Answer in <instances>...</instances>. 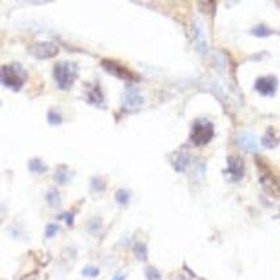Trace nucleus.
Masks as SVG:
<instances>
[{"label": "nucleus", "mask_w": 280, "mask_h": 280, "mask_svg": "<svg viewBox=\"0 0 280 280\" xmlns=\"http://www.w3.org/2000/svg\"><path fill=\"white\" fill-rule=\"evenodd\" d=\"M146 278H147V280H161L159 273L155 269H153V267H149V269L146 270Z\"/></svg>", "instance_id": "6ab92c4d"}, {"label": "nucleus", "mask_w": 280, "mask_h": 280, "mask_svg": "<svg viewBox=\"0 0 280 280\" xmlns=\"http://www.w3.org/2000/svg\"><path fill=\"white\" fill-rule=\"evenodd\" d=\"M103 66L104 69L111 72L113 75H117L119 78L123 79H133V75L129 70H127L125 68H123L121 65H119L117 62H111V61H103Z\"/></svg>", "instance_id": "1a4fd4ad"}, {"label": "nucleus", "mask_w": 280, "mask_h": 280, "mask_svg": "<svg viewBox=\"0 0 280 280\" xmlns=\"http://www.w3.org/2000/svg\"><path fill=\"white\" fill-rule=\"evenodd\" d=\"M228 171L233 180H239L245 172V164L239 157H229L228 159Z\"/></svg>", "instance_id": "6e6552de"}, {"label": "nucleus", "mask_w": 280, "mask_h": 280, "mask_svg": "<svg viewBox=\"0 0 280 280\" xmlns=\"http://www.w3.org/2000/svg\"><path fill=\"white\" fill-rule=\"evenodd\" d=\"M259 168H261V183L265 188V191L267 194H270L274 198H279L280 196V183L279 180L275 178L273 172L270 170H266L263 166L259 164Z\"/></svg>", "instance_id": "20e7f679"}, {"label": "nucleus", "mask_w": 280, "mask_h": 280, "mask_svg": "<svg viewBox=\"0 0 280 280\" xmlns=\"http://www.w3.org/2000/svg\"><path fill=\"white\" fill-rule=\"evenodd\" d=\"M78 76V66L74 62H58L54 66V78L61 88L68 90Z\"/></svg>", "instance_id": "f257e3e1"}, {"label": "nucleus", "mask_w": 280, "mask_h": 280, "mask_svg": "<svg viewBox=\"0 0 280 280\" xmlns=\"http://www.w3.org/2000/svg\"><path fill=\"white\" fill-rule=\"evenodd\" d=\"M29 52L30 54H33L37 58H50V57H54L58 53V46L49 41L36 42V44L30 46Z\"/></svg>", "instance_id": "39448f33"}, {"label": "nucleus", "mask_w": 280, "mask_h": 280, "mask_svg": "<svg viewBox=\"0 0 280 280\" xmlns=\"http://www.w3.org/2000/svg\"><path fill=\"white\" fill-rule=\"evenodd\" d=\"M56 179L57 182H60V183H65L66 179H68V170L65 167L58 168L56 172Z\"/></svg>", "instance_id": "a211bd4d"}, {"label": "nucleus", "mask_w": 280, "mask_h": 280, "mask_svg": "<svg viewBox=\"0 0 280 280\" xmlns=\"http://www.w3.org/2000/svg\"><path fill=\"white\" fill-rule=\"evenodd\" d=\"M115 198H116V202L119 203V204L125 206V204H128V202H129V192L125 190H119L116 192V195H115Z\"/></svg>", "instance_id": "2eb2a0df"}, {"label": "nucleus", "mask_w": 280, "mask_h": 280, "mask_svg": "<svg viewBox=\"0 0 280 280\" xmlns=\"http://www.w3.org/2000/svg\"><path fill=\"white\" fill-rule=\"evenodd\" d=\"M135 254H136V257L139 258L140 261H145L146 255H147V251H146L145 245H142V243H137V245L135 246Z\"/></svg>", "instance_id": "dca6fc26"}, {"label": "nucleus", "mask_w": 280, "mask_h": 280, "mask_svg": "<svg viewBox=\"0 0 280 280\" xmlns=\"http://www.w3.org/2000/svg\"><path fill=\"white\" fill-rule=\"evenodd\" d=\"M57 230H58V226H57V225H49L48 228H46V237H48V238L53 237V235L57 233Z\"/></svg>", "instance_id": "4be33fe9"}, {"label": "nucleus", "mask_w": 280, "mask_h": 280, "mask_svg": "<svg viewBox=\"0 0 280 280\" xmlns=\"http://www.w3.org/2000/svg\"><path fill=\"white\" fill-rule=\"evenodd\" d=\"M262 142L267 147H275L280 142V132H278L275 128H269V131L265 135Z\"/></svg>", "instance_id": "9b49d317"}, {"label": "nucleus", "mask_w": 280, "mask_h": 280, "mask_svg": "<svg viewBox=\"0 0 280 280\" xmlns=\"http://www.w3.org/2000/svg\"><path fill=\"white\" fill-rule=\"evenodd\" d=\"M62 217H65V218H66L68 224H71V222H72V216H71L70 213H65V214H62Z\"/></svg>", "instance_id": "5701e85b"}, {"label": "nucleus", "mask_w": 280, "mask_h": 280, "mask_svg": "<svg viewBox=\"0 0 280 280\" xmlns=\"http://www.w3.org/2000/svg\"><path fill=\"white\" fill-rule=\"evenodd\" d=\"M26 72L20 65H4L1 69V82L4 86L19 90L25 82Z\"/></svg>", "instance_id": "f03ea898"}, {"label": "nucleus", "mask_w": 280, "mask_h": 280, "mask_svg": "<svg viewBox=\"0 0 280 280\" xmlns=\"http://www.w3.org/2000/svg\"><path fill=\"white\" fill-rule=\"evenodd\" d=\"M83 275H86V277H90V278H95L99 275V270L88 266V267H86V269L83 270Z\"/></svg>", "instance_id": "aec40b11"}, {"label": "nucleus", "mask_w": 280, "mask_h": 280, "mask_svg": "<svg viewBox=\"0 0 280 280\" xmlns=\"http://www.w3.org/2000/svg\"><path fill=\"white\" fill-rule=\"evenodd\" d=\"M195 32H196V40H198V45L199 49L202 50V52H207V41L206 38H204V32H203V26L202 24L196 23L195 25Z\"/></svg>", "instance_id": "ddd939ff"}, {"label": "nucleus", "mask_w": 280, "mask_h": 280, "mask_svg": "<svg viewBox=\"0 0 280 280\" xmlns=\"http://www.w3.org/2000/svg\"><path fill=\"white\" fill-rule=\"evenodd\" d=\"M142 103H143V97H142L141 93L139 92L135 88H129V90L125 91V95H124V105L127 107L128 109H136L141 107Z\"/></svg>", "instance_id": "0eeeda50"}, {"label": "nucleus", "mask_w": 280, "mask_h": 280, "mask_svg": "<svg viewBox=\"0 0 280 280\" xmlns=\"http://www.w3.org/2000/svg\"><path fill=\"white\" fill-rule=\"evenodd\" d=\"M188 162H190V157H188V154L184 153V151H179V153H176L175 155L172 157V166H174L175 170H178V171H184L187 166H188Z\"/></svg>", "instance_id": "f8f14e48"}, {"label": "nucleus", "mask_w": 280, "mask_h": 280, "mask_svg": "<svg viewBox=\"0 0 280 280\" xmlns=\"http://www.w3.org/2000/svg\"><path fill=\"white\" fill-rule=\"evenodd\" d=\"M124 279H125V277H124V275H120V274L115 275V278H113V280H124Z\"/></svg>", "instance_id": "b1692460"}, {"label": "nucleus", "mask_w": 280, "mask_h": 280, "mask_svg": "<svg viewBox=\"0 0 280 280\" xmlns=\"http://www.w3.org/2000/svg\"><path fill=\"white\" fill-rule=\"evenodd\" d=\"M29 167H30V170L32 171H34V172H42V171H45V164L42 163L40 159H33V161H30L29 162Z\"/></svg>", "instance_id": "f3484780"}, {"label": "nucleus", "mask_w": 280, "mask_h": 280, "mask_svg": "<svg viewBox=\"0 0 280 280\" xmlns=\"http://www.w3.org/2000/svg\"><path fill=\"white\" fill-rule=\"evenodd\" d=\"M61 121H62V119H61V116L58 115V113H56V112L49 113V123H50V124H60Z\"/></svg>", "instance_id": "412c9836"}, {"label": "nucleus", "mask_w": 280, "mask_h": 280, "mask_svg": "<svg viewBox=\"0 0 280 280\" xmlns=\"http://www.w3.org/2000/svg\"><path fill=\"white\" fill-rule=\"evenodd\" d=\"M213 125L206 120H199L194 124L192 132H191V140L195 145L202 146L207 145L213 137Z\"/></svg>", "instance_id": "7ed1b4c3"}, {"label": "nucleus", "mask_w": 280, "mask_h": 280, "mask_svg": "<svg viewBox=\"0 0 280 280\" xmlns=\"http://www.w3.org/2000/svg\"><path fill=\"white\" fill-rule=\"evenodd\" d=\"M46 200H48V203L52 207H57L60 204V194L57 192V190L53 188V190L49 191L48 195H46Z\"/></svg>", "instance_id": "4468645a"}, {"label": "nucleus", "mask_w": 280, "mask_h": 280, "mask_svg": "<svg viewBox=\"0 0 280 280\" xmlns=\"http://www.w3.org/2000/svg\"><path fill=\"white\" fill-rule=\"evenodd\" d=\"M278 87V80L275 76H263V78H259L255 83V88H257L262 95H273L275 91H277Z\"/></svg>", "instance_id": "423d86ee"}, {"label": "nucleus", "mask_w": 280, "mask_h": 280, "mask_svg": "<svg viewBox=\"0 0 280 280\" xmlns=\"http://www.w3.org/2000/svg\"><path fill=\"white\" fill-rule=\"evenodd\" d=\"M238 143L243 150H246L249 153L257 151L258 150V141L254 135L251 133H241L238 136Z\"/></svg>", "instance_id": "9d476101"}]
</instances>
